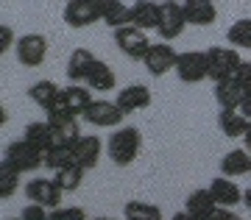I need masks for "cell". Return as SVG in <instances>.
Listing matches in <instances>:
<instances>
[{
	"mask_svg": "<svg viewBox=\"0 0 251 220\" xmlns=\"http://www.w3.org/2000/svg\"><path fill=\"white\" fill-rule=\"evenodd\" d=\"M31 145H36V148L45 153L48 148H53L56 142H62L59 137H56V131H53V125L48 123V120H36V123H28L25 125V134H23Z\"/></svg>",
	"mask_w": 251,
	"mask_h": 220,
	"instance_id": "obj_22",
	"label": "cell"
},
{
	"mask_svg": "<svg viewBox=\"0 0 251 220\" xmlns=\"http://www.w3.org/2000/svg\"><path fill=\"white\" fill-rule=\"evenodd\" d=\"M100 150H103V145H100V140L95 137V134H81L78 140L73 142V153H75V162H78L84 170L98 168Z\"/></svg>",
	"mask_w": 251,
	"mask_h": 220,
	"instance_id": "obj_13",
	"label": "cell"
},
{
	"mask_svg": "<svg viewBox=\"0 0 251 220\" xmlns=\"http://www.w3.org/2000/svg\"><path fill=\"white\" fill-rule=\"evenodd\" d=\"M84 173H87V170L81 168V165H70V168H64V170H56L53 178H56V184H59L64 193L70 195V193H75V190L81 187V181H84Z\"/></svg>",
	"mask_w": 251,
	"mask_h": 220,
	"instance_id": "obj_31",
	"label": "cell"
},
{
	"mask_svg": "<svg viewBox=\"0 0 251 220\" xmlns=\"http://www.w3.org/2000/svg\"><path fill=\"white\" fill-rule=\"evenodd\" d=\"M243 203H246V206H249V212H251V187L243 193Z\"/></svg>",
	"mask_w": 251,
	"mask_h": 220,
	"instance_id": "obj_40",
	"label": "cell"
},
{
	"mask_svg": "<svg viewBox=\"0 0 251 220\" xmlns=\"http://www.w3.org/2000/svg\"><path fill=\"white\" fill-rule=\"evenodd\" d=\"M226 39H229V45L232 48H237V50H251V20H237V23H232V28L226 31Z\"/></svg>",
	"mask_w": 251,
	"mask_h": 220,
	"instance_id": "obj_30",
	"label": "cell"
},
{
	"mask_svg": "<svg viewBox=\"0 0 251 220\" xmlns=\"http://www.w3.org/2000/svg\"><path fill=\"white\" fill-rule=\"evenodd\" d=\"M23 220H50V209L48 206H39V203H28L25 209L20 212Z\"/></svg>",
	"mask_w": 251,
	"mask_h": 220,
	"instance_id": "obj_34",
	"label": "cell"
},
{
	"mask_svg": "<svg viewBox=\"0 0 251 220\" xmlns=\"http://www.w3.org/2000/svg\"><path fill=\"white\" fill-rule=\"evenodd\" d=\"M218 128H221V134H224V137L237 140V137H246V131L251 128V123L240 115V112H237V109H234V112L221 109V112H218Z\"/></svg>",
	"mask_w": 251,
	"mask_h": 220,
	"instance_id": "obj_25",
	"label": "cell"
},
{
	"mask_svg": "<svg viewBox=\"0 0 251 220\" xmlns=\"http://www.w3.org/2000/svg\"><path fill=\"white\" fill-rule=\"evenodd\" d=\"M20 176H23V173H17L9 162H0V198H3V201H9L11 195L17 193Z\"/></svg>",
	"mask_w": 251,
	"mask_h": 220,
	"instance_id": "obj_32",
	"label": "cell"
},
{
	"mask_svg": "<svg viewBox=\"0 0 251 220\" xmlns=\"http://www.w3.org/2000/svg\"><path fill=\"white\" fill-rule=\"evenodd\" d=\"M221 176L229 178H240V176H251V153L246 148H234L221 159Z\"/></svg>",
	"mask_w": 251,
	"mask_h": 220,
	"instance_id": "obj_17",
	"label": "cell"
},
{
	"mask_svg": "<svg viewBox=\"0 0 251 220\" xmlns=\"http://www.w3.org/2000/svg\"><path fill=\"white\" fill-rule=\"evenodd\" d=\"M115 100L126 115H134V112H143V109L151 106V89L145 87V84H131V87L120 89Z\"/></svg>",
	"mask_w": 251,
	"mask_h": 220,
	"instance_id": "obj_14",
	"label": "cell"
},
{
	"mask_svg": "<svg viewBox=\"0 0 251 220\" xmlns=\"http://www.w3.org/2000/svg\"><path fill=\"white\" fill-rule=\"evenodd\" d=\"M237 112H240V115H243V117H246V120L251 123V95H246V98H243V103H240V109H237Z\"/></svg>",
	"mask_w": 251,
	"mask_h": 220,
	"instance_id": "obj_38",
	"label": "cell"
},
{
	"mask_svg": "<svg viewBox=\"0 0 251 220\" xmlns=\"http://www.w3.org/2000/svg\"><path fill=\"white\" fill-rule=\"evenodd\" d=\"M184 209L198 220H209L218 209V201L212 198V190L209 187H201V190H193L184 201Z\"/></svg>",
	"mask_w": 251,
	"mask_h": 220,
	"instance_id": "obj_16",
	"label": "cell"
},
{
	"mask_svg": "<svg viewBox=\"0 0 251 220\" xmlns=\"http://www.w3.org/2000/svg\"><path fill=\"white\" fill-rule=\"evenodd\" d=\"M243 64L240 59V50L237 48H224V45H215L206 50V67H209V78L215 81H226V78H234L237 67Z\"/></svg>",
	"mask_w": 251,
	"mask_h": 220,
	"instance_id": "obj_2",
	"label": "cell"
},
{
	"mask_svg": "<svg viewBox=\"0 0 251 220\" xmlns=\"http://www.w3.org/2000/svg\"><path fill=\"white\" fill-rule=\"evenodd\" d=\"M187 25L190 23H187V14H184V3H179V0H162V20H159V28H156L159 39H165V42L179 39Z\"/></svg>",
	"mask_w": 251,
	"mask_h": 220,
	"instance_id": "obj_5",
	"label": "cell"
},
{
	"mask_svg": "<svg viewBox=\"0 0 251 220\" xmlns=\"http://www.w3.org/2000/svg\"><path fill=\"white\" fill-rule=\"evenodd\" d=\"M25 198L31 203L56 209V206H62L64 190L56 184V178H31V181L25 184Z\"/></svg>",
	"mask_w": 251,
	"mask_h": 220,
	"instance_id": "obj_8",
	"label": "cell"
},
{
	"mask_svg": "<svg viewBox=\"0 0 251 220\" xmlns=\"http://www.w3.org/2000/svg\"><path fill=\"white\" fill-rule=\"evenodd\" d=\"M209 190H212V198L218 201V206H229V209H234L237 203H243V190L234 184L229 176L215 178V181L209 184Z\"/></svg>",
	"mask_w": 251,
	"mask_h": 220,
	"instance_id": "obj_21",
	"label": "cell"
},
{
	"mask_svg": "<svg viewBox=\"0 0 251 220\" xmlns=\"http://www.w3.org/2000/svg\"><path fill=\"white\" fill-rule=\"evenodd\" d=\"M115 84H117L115 70H112L106 62H100V59L92 64L90 73H87V87L95 89V92H109V89H115Z\"/></svg>",
	"mask_w": 251,
	"mask_h": 220,
	"instance_id": "obj_26",
	"label": "cell"
},
{
	"mask_svg": "<svg viewBox=\"0 0 251 220\" xmlns=\"http://www.w3.org/2000/svg\"><path fill=\"white\" fill-rule=\"evenodd\" d=\"M123 218L126 220H165L159 206L148 201H128L123 206Z\"/></svg>",
	"mask_w": 251,
	"mask_h": 220,
	"instance_id": "obj_29",
	"label": "cell"
},
{
	"mask_svg": "<svg viewBox=\"0 0 251 220\" xmlns=\"http://www.w3.org/2000/svg\"><path fill=\"white\" fill-rule=\"evenodd\" d=\"M106 150H109V159L115 162L117 168L134 165L140 150H143V134H140V128H134V125H117L115 134L106 142Z\"/></svg>",
	"mask_w": 251,
	"mask_h": 220,
	"instance_id": "obj_1",
	"label": "cell"
},
{
	"mask_svg": "<svg viewBox=\"0 0 251 220\" xmlns=\"http://www.w3.org/2000/svg\"><path fill=\"white\" fill-rule=\"evenodd\" d=\"M92 220H115V218H106V215H100V218H92Z\"/></svg>",
	"mask_w": 251,
	"mask_h": 220,
	"instance_id": "obj_42",
	"label": "cell"
},
{
	"mask_svg": "<svg viewBox=\"0 0 251 220\" xmlns=\"http://www.w3.org/2000/svg\"><path fill=\"white\" fill-rule=\"evenodd\" d=\"M115 45L120 48L123 56L134 59V62H143L153 42L148 39V31H143V28H137V25H123L115 31Z\"/></svg>",
	"mask_w": 251,
	"mask_h": 220,
	"instance_id": "obj_4",
	"label": "cell"
},
{
	"mask_svg": "<svg viewBox=\"0 0 251 220\" xmlns=\"http://www.w3.org/2000/svg\"><path fill=\"white\" fill-rule=\"evenodd\" d=\"M48 123L53 125L56 137L62 142H75L81 137V128H78V117L75 115H67V112H53V115H48Z\"/></svg>",
	"mask_w": 251,
	"mask_h": 220,
	"instance_id": "obj_24",
	"label": "cell"
},
{
	"mask_svg": "<svg viewBox=\"0 0 251 220\" xmlns=\"http://www.w3.org/2000/svg\"><path fill=\"white\" fill-rule=\"evenodd\" d=\"M243 98H246V92H243V87L234 78H226V81H218L215 84V100L221 109H229V112L240 109Z\"/></svg>",
	"mask_w": 251,
	"mask_h": 220,
	"instance_id": "obj_23",
	"label": "cell"
},
{
	"mask_svg": "<svg viewBox=\"0 0 251 220\" xmlns=\"http://www.w3.org/2000/svg\"><path fill=\"white\" fill-rule=\"evenodd\" d=\"M209 220H243V218H240L234 209H229V206H218L215 215H212Z\"/></svg>",
	"mask_w": 251,
	"mask_h": 220,
	"instance_id": "obj_36",
	"label": "cell"
},
{
	"mask_svg": "<svg viewBox=\"0 0 251 220\" xmlns=\"http://www.w3.org/2000/svg\"><path fill=\"white\" fill-rule=\"evenodd\" d=\"M9 220H23V218H9Z\"/></svg>",
	"mask_w": 251,
	"mask_h": 220,
	"instance_id": "obj_43",
	"label": "cell"
},
{
	"mask_svg": "<svg viewBox=\"0 0 251 220\" xmlns=\"http://www.w3.org/2000/svg\"><path fill=\"white\" fill-rule=\"evenodd\" d=\"M95 98L90 95V87H81V84H70V87L62 89V95H59V106H56V112H67V115H84L90 103ZM53 115V112H50Z\"/></svg>",
	"mask_w": 251,
	"mask_h": 220,
	"instance_id": "obj_12",
	"label": "cell"
},
{
	"mask_svg": "<svg viewBox=\"0 0 251 220\" xmlns=\"http://www.w3.org/2000/svg\"><path fill=\"white\" fill-rule=\"evenodd\" d=\"M176 62H179V53L173 50V45H168L165 39L162 42H153L151 50L145 53V70L151 73L153 78H159V75H165V73L176 70Z\"/></svg>",
	"mask_w": 251,
	"mask_h": 220,
	"instance_id": "obj_10",
	"label": "cell"
},
{
	"mask_svg": "<svg viewBox=\"0 0 251 220\" xmlns=\"http://www.w3.org/2000/svg\"><path fill=\"white\" fill-rule=\"evenodd\" d=\"M171 220H198V218H193V215H190L187 209H181V212H176V215H173Z\"/></svg>",
	"mask_w": 251,
	"mask_h": 220,
	"instance_id": "obj_39",
	"label": "cell"
},
{
	"mask_svg": "<svg viewBox=\"0 0 251 220\" xmlns=\"http://www.w3.org/2000/svg\"><path fill=\"white\" fill-rule=\"evenodd\" d=\"M98 62V56L92 50H87V48H75V50L70 53V59H67V78L73 81V84H81V81H87V73H90V67Z\"/></svg>",
	"mask_w": 251,
	"mask_h": 220,
	"instance_id": "obj_18",
	"label": "cell"
},
{
	"mask_svg": "<svg viewBox=\"0 0 251 220\" xmlns=\"http://www.w3.org/2000/svg\"><path fill=\"white\" fill-rule=\"evenodd\" d=\"M14 45H17L14 42V31H11L9 25H3V45H0V53H6L9 48H14Z\"/></svg>",
	"mask_w": 251,
	"mask_h": 220,
	"instance_id": "obj_37",
	"label": "cell"
},
{
	"mask_svg": "<svg viewBox=\"0 0 251 220\" xmlns=\"http://www.w3.org/2000/svg\"><path fill=\"white\" fill-rule=\"evenodd\" d=\"M162 20V3L156 0H137L131 6V25L143 28V31H156Z\"/></svg>",
	"mask_w": 251,
	"mask_h": 220,
	"instance_id": "obj_15",
	"label": "cell"
},
{
	"mask_svg": "<svg viewBox=\"0 0 251 220\" xmlns=\"http://www.w3.org/2000/svg\"><path fill=\"white\" fill-rule=\"evenodd\" d=\"M243 140H246V150H249V153H251V128H249V131H246V137H243Z\"/></svg>",
	"mask_w": 251,
	"mask_h": 220,
	"instance_id": "obj_41",
	"label": "cell"
},
{
	"mask_svg": "<svg viewBox=\"0 0 251 220\" xmlns=\"http://www.w3.org/2000/svg\"><path fill=\"white\" fill-rule=\"evenodd\" d=\"M50 220H87V212L81 206H56L50 209Z\"/></svg>",
	"mask_w": 251,
	"mask_h": 220,
	"instance_id": "obj_33",
	"label": "cell"
},
{
	"mask_svg": "<svg viewBox=\"0 0 251 220\" xmlns=\"http://www.w3.org/2000/svg\"><path fill=\"white\" fill-rule=\"evenodd\" d=\"M14 53L23 67H39L48 56V39L42 34H23L14 45Z\"/></svg>",
	"mask_w": 251,
	"mask_h": 220,
	"instance_id": "obj_11",
	"label": "cell"
},
{
	"mask_svg": "<svg viewBox=\"0 0 251 220\" xmlns=\"http://www.w3.org/2000/svg\"><path fill=\"white\" fill-rule=\"evenodd\" d=\"M234 81L243 87V92H246V95H251V62H243L240 67H237Z\"/></svg>",
	"mask_w": 251,
	"mask_h": 220,
	"instance_id": "obj_35",
	"label": "cell"
},
{
	"mask_svg": "<svg viewBox=\"0 0 251 220\" xmlns=\"http://www.w3.org/2000/svg\"><path fill=\"white\" fill-rule=\"evenodd\" d=\"M84 120L90 125H95V128H117V125L123 123L126 112L117 106V100H92L90 109L84 112Z\"/></svg>",
	"mask_w": 251,
	"mask_h": 220,
	"instance_id": "obj_7",
	"label": "cell"
},
{
	"mask_svg": "<svg viewBox=\"0 0 251 220\" xmlns=\"http://www.w3.org/2000/svg\"><path fill=\"white\" fill-rule=\"evenodd\" d=\"M28 95H31V100H34L45 115H50V112H56V106H59L62 89L56 87L53 81H36L34 87L28 89Z\"/></svg>",
	"mask_w": 251,
	"mask_h": 220,
	"instance_id": "obj_20",
	"label": "cell"
},
{
	"mask_svg": "<svg viewBox=\"0 0 251 220\" xmlns=\"http://www.w3.org/2000/svg\"><path fill=\"white\" fill-rule=\"evenodd\" d=\"M70 165H78L70 142H56L53 148L45 150V168L48 170L56 173V170H64V168H70Z\"/></svg>",
	"mask_w": 251,
	"mask_h": 220,
	"instance_id": "obj_27",
	"label": "cell"
},
{
	"mask_svg": "<svg viewBox=\"0 0 251 220\" xmlns=\"http://www.w3.org/2000/svg\"><path fill=\"white\" fill-rule=\"evenodd\" d=\"M103 20V0H67L64 23L70 28H87Z\"/></svg>",
	"mask_w": 251,
	"mask_h": 220,
	"instance_id": "obj_6",
	"label": "cell"
},
{
	"mask_svg": "<svg viewBox=\"0 0 251 220\" xmlns=\"http://www.w3.org/2000/svg\"><path fill=\"white\" fill-rule=\"evenodd\" d=\"M176 75H179V81H184V84H198V81L209 78L206 50H184V53H179Z\"/></svg>",
	"mask_w": 251,
	"mask_h": 220,
	"instance_id": "obj_9",
	"label": "cell"
},
{
	"mask_svg": "<svg viewBox=\"0 0 251 220\" xmlns=\"http://www.w3.org/2000/svg\"><path fill=\"white\" fill-rule=\"evenodd\" d=\"M184 14H187L190 25H212L218 20V9L212 0H184Z\"/></svg>",
	"mask_w": 251,
	"mask_h": 220,
	"instance_id": "obj_19",
	"label": "cell"
},
{
	"mask_svg": "<svg viewBox=\"0 0 251 220\" xmlns=\"http://www.w3.org/2000/svg\"><path fill=\"white\" fill-rule=\"evenodd\" d=\"M109 28H123L131 25V6H126L123 0H103V20Z\"/></svg>",
	"mask_w": 251,
	"mask_h": 220,
	"instance_id": "obj_28",
	"label": "cell"
},
{
	"mask_svg": "<svg viewBox=\"0 0 251 220\" xmlns=\"http://www.w3.org/2000/svg\"><path fill=\"white\" fill-rule=\"evenodd\" d=\"M3 162H9L17 173H34V170H39L42 165H45V153L23 137V140L11 142L9 148H6Z\"/></svg>",
	"mask_w": 251,
	"mask_h": 220,
	"instance_id": "obj_3",
	"label": "cell"
}]
</instances>
